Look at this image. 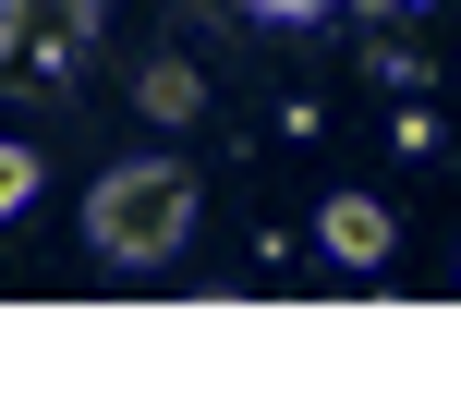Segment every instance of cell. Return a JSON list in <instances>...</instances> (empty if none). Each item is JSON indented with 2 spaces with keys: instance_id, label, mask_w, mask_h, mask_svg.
Returning a JSON list of instances; mask_svg holds the SVG:
<instances>
[{
  "instance_id": "cell-1",
  "label": "cell",
  "mask_w": 461,
  "mask_h": 401,
  "mask_svg": "<svg viewBox=\"0 0 461 401\" xmlns=\"http://www.w3.org/2000/svg\"><path fill=\"white\" fill-rule=\"evenodd\" d=\"M170 219H183V195L146 170V195H110V207H97V232H110V243H170Z\"/></svg>"
}]
</instances>
